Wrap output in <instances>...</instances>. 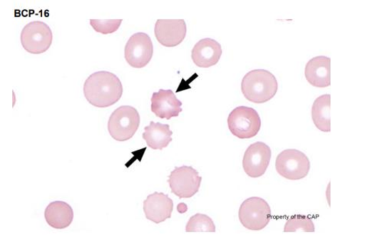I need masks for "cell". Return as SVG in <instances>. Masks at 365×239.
Here are the masks:
<instances>
[{"mask_svg": "<svg viewBox=\"0 0 365 239\" xmlns=\"http://www.w3.org/2000/svg\"><path fill=\"white\" fill-rule=\"evenodd\" d=\"M21 44L25 51L31 54H42L48 51L53 44L52 29L41 21L28 24L21 32Z\"/></svg>", "mask_w": 365, "mask_h": 239, "instance_id": "obj_7", "label": "cell"}, {"mask_svg": "<svg viewBox=\"0 0 365 239\" xmlns=\"http://www.w3.org/2000/svg\"><path fill=\"white\" fill-rule=\"evenodd\" d=\"M140 118L137 109L130 106L118 107L110 115L108 123V131L116 141H129L137 133Z\"/></svg>", "mask_w": 365, "mask_h": 239, "instance_id": "obj_3", "label": "cell"}, {"mask_svg": "<svg viewBox=\"0 0 365 239\" xmlns=\"http://www.w3.org/2000/svg\"><path fill=\"white\" fill-rule=\"evenodd\" d=\"M83 91L91 105L97 108H108L120 101L123 94V86L115 74L99 71L88 77Z\"/></svg>", "mask_w": 365, "mask_h": 239, "instance_id": "obj_1", "label": "cell"}, {"mask_svg": "<svg viewBox=\"0 0 365 239\" xmlns=\"http://www.w3.org/2000/svg\"><path fill=\"white\" fill-rule=\"evenodd\" d=\"M45 218L49 226L56 229H64L73 223V209L65 202L55 201L46 207Z\"/></svg>", "mask_w": 365, "mask_h": 239, "instance_id": "obj_16", "label": "cell"}, {"mask_svg": "<svg viewBox=\"0 0 365 239\" xmlns=\"http://www.w3.org/2000/svg\"><path fill=\"white\" fill-rule=\"evenodd\" d=\"M314 233L315 232V225L312 219L306 215H295L289 218L284 233Z\"/></svg>", "mask_w": 365, "mask_h": 239, "instance_id": "obj_20", "label": "cell"}, {"mask_svg": "<svg viewBox=\"0 0 365 239\" xmlns=\"http://www.w3.org/2000/svg\"><path fill=\"white\" fill-rule=\"evenodd\" d=\"M123 19H91L90 25L97 33L107 35L115 33L119 29Z\"/></svg>", "mask_w": 365, "mask_h": 239, "instance_id": "obj_21", "label": "cell"}, {"mask_svg": "<svg viewBox=\"0 0 365 239\" xmlns=\"http://www.w3.org/2000/svg\"><path fill=\"white\" fill-rule=\"evenodd\" d=\"M168 177L171 193L180 199L191 198L200 190L202 177L192 166L176 167Z\"/></svg>", "mask_w": 365, "mask_h": 239, "instance_id": "obj_8", "label": "cell"}, {"mask_svg": "<svg viewBox=\"0 0 365 239\" xmlns=\"http://www.w3.org/2000/svg\"><path fill=\"white\" fill-rule=\"evenodd\" d=\"M222 54L221 45L215 39L206 38L192 48L191 58L197 66L209 68L218 63Z\"/></svg>", "mask_w": 365, "mask_h": 239, "instance_id": "obj_14", "label": "cell"}, {"mask_svg": "<svg viewBox=\"0 0 365 239\" xmlns=\"http://www.w3.org/2000/svg\"><path fill=\"white\" fill-rule=\"evenodd\" d=\"M154 54V46L150 37L145 33H137L130 36L125 49V61L131 67H145Z\"/></svg>", "mask_w": 365, "mask_h": 239, "instance_id": "obj_9", "label": "cell"}, {"mask_svg": "<svg viewBox=\"0 0 365 239\" xmlns=\"http://www.w3.org/2000/svg\"><path fill=\"white\" fill-rule=\"evenodd\" d=\"M331 96L322 95L314 102L312 108V118L314 124L320 131L331 132Z\"/></svg>", "mask_w": 365, "mask_h": 239, "instance_id": "obj_18", "label": "cell"}, {"mask_svg": "<svg viewBox=\"0 0 365 239\" xmlns=\"http://www.w3.org/2000/svg\"><path fill=\"white\" fill-rule=\"evenodd\" d=\"M155 34L162 46L175 47L185 41L187 25L184 19H158Z\"/></svg>", "mask_w": 365, "mask_h": 239, "instance_id": "obj_11", "label": "cell"}, {"mask_svg": "<svg viewBox=\"0 0 365 239\" xmlns=\"http://www.w3.org/2000/svg\"><path fill=\"white\" fill-rule=\"evenodd\" d=\"M174 203L163 193L150 194L144 202V212L148 220L160 224L170 218Z\"/></svg>", "mask_w": 365, "mask_h": 239, "instance_id": "obj_12", "label": "cell"}, {"mask_svg": "<svg viewBox=\"0 0 365 239\" xmlns=\"http://www.w3.org/2000/svg\"><path fill=\"white\" fill-rule=\"evenodd\" d=\"M172 135L173 132L170 131L168 124L152 121L145 128L143 138L148 147L154 151H162L173 141Z\"/></svg>", "mask_w": 365, "mask_h": 239, "instance_id": "obj_17", "label": "cell"}, {"mask_svg": "<svg viewBox=\"0 0 365 239\" xmlns=\"http://www.w3.org/2000/svg\"><path fill=\"white\" fill-rule=\"evenodd\" d=\"M182 103L170 89H160L151 97V111L157 117L170 121L182 112Z\"/></svg>", "mask_w": 365, "mask_h": 239, "instance_id": "obj_13", "label": "cell"}, {"mask_svg": "<svg viewBox=\"0 0 365 239\" xmlns=\"http://www.w3.org/2000/svg\"><path fill=\"white\" fill-rule=\"evenodd\" d=\"M305 76L313 86L329 87L331 85V59L319 56L310 59L305 68Z\"/></svg>", "mask_w": 365, "mask_h": 239, "instance_id": "obj_15", "label": "cell"}, {"mask_svg": "<svg viewBox=\"0 0 365 239\" xmlns=\"http://www.w3.org/2000/svg\"><path fill=\"white\" fill-rule=\"evenodd\" d=\"M227 123L232 134L240 139L255 137L262 126L258 113L255 108L247 106L233 109L229 115Z\"/></svg>", "mask_w": 365, "mask_h": 239, "instance_id": "obj_5", "label": "cell"}, {"mask_svg": "<svg viewBox=\"0 0 365 239\" xmlns=\"http://www.w3.org/2000/svg\"><path fill=\"white\" fill-rule=\"evenodd\" d=\"M272 157L271 148L264 143L250 145L242 159V167L251 178H259L265 174Z\"/></svg>", "mask_w": 365, "mask_h": 239, "instance_id": "obj_10", "label": "cell"}, {"mask_svg": "<svg viewBox=\"0 0 365 239\" xmlns=\"http://www.w3.org/2000/svg\"><path fill=\"white\" fill-rule=\"evenodd\" d=\"M311 165L305 153L297 149H287L280 153L276 161L277 173L289 180L297 181L306 178Z\"/></svg>", "mask_w": 365, "mask_h": 239, "instance_id": "obj_6", "label": "cell"}, {"mask_svg": "<svg viewBox=\"0 0 365 239\" xmlns=\"http://www.w3.org/2000/svg\"><path fill=\"white\" fill-rule=\"evenodd\" d=\"M241 91L250 102L265 103L276 96L278 91L277 79L265 69H255L243 77Z\"/></svg>", "mask_w": 365, "mask_h": 239, "instance_id": "obj_2", "label": "cell"}, {"mask_svg": "<svg viewBox=\"0 0 365 239\" xmlns=\"http://www.w3.org/2000/svg\"><path fill=\"white\" fill-rule=\"evenodd\" d=\"M187 233H215L216 226L212 219L205 214L192 215L186 226Z\"/></svg>", "mask_w": 365, "mask_h": 239, "instance_id": "obj_19", "label": "cell"}, {"mask_svg": "<svg viewBox=\"0 0 365 239\" xmlns=\"http://www.w3.org/2000/svg\"><path fill=\"white\" fill-rule=\"evenodd\" d=\"M239 218L241 224L249 230L260 231L271 220V208L265 199L251 197L240 205Z\"/></svg>", "mask_w": 365, "mask_h": 239, "instance_id": "obj_4", "label": "cell"}]
</instances>
